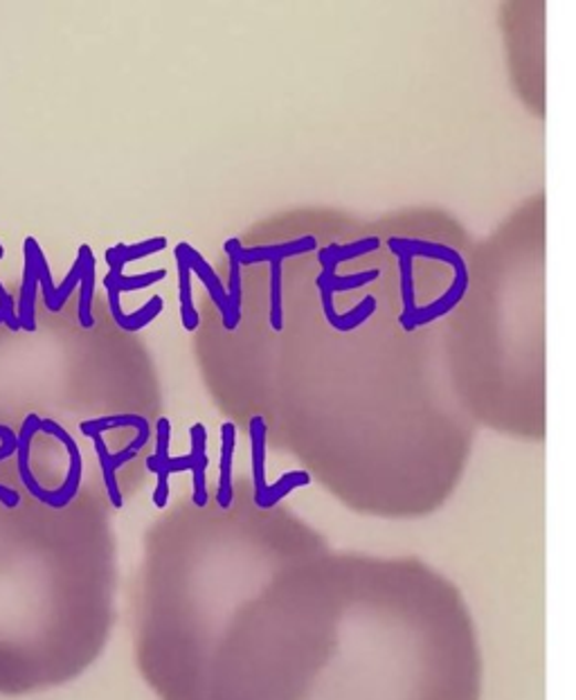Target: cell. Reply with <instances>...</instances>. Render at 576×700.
<instances>
[{
    "instance_id": "1",
    "label": "cell",
    "mask_w": 576,
    "mask_h": 700,
    "mask_svg": "<svg viewBox=\"0 0 576 700\" xmlns=\"http://www.w3.org/2000/svg\"><path fill=\"white\" fill-rule=\"evenodd\" d=\"M460 588L417 556L336 552L273 509L230 606L154 685L160 700H482Z\"/></svg>"
},
{
    "instance_id": "2",
    "label": "cell",
    "mask_w": 576,
    "mask_h": 700,
    "mask_svg": "<svg viewBox=\"0 0 576 700\" xmlns=\"http://www.w3.org/2000/svg\"><path fill=\"white\" fill-rule=\"evenodd\" d=\"M0 482V696L80 678L115 624L117 547L102 509Z\"/></svg>"
},
{
    "instance_id": "3",
    "label": "cell",
    "mask_w": 576,
    "mask_h": 700,
    "mask_svg": "<svg viewBox=\"0 0 576 700\" xmlns=\"http://www.w3.org/2000/svg\"><path fill=\"white\" fill-rule=\"evenodd\" d=\"M315 248H317V241L311 234L293 239V241L269 243V245H252V248H243V243L239 239H228L223 243V250L228 254V260H237L241 267L284 262V260L297 258V254H306V252H311Z\"/></svg>"
},
{
    "instance_id": "4",
    "label": "cell",
    "mask_w": 576,
    "mask_h": 700,
    "mask_svg": "<svg viewBox=\"0 0 576 700\" xmlns=\"http://www.w3.org/2000/svg\"><path fill=\"white\" fill-rule=\"evenodd\" d=\"M174 254L189 267L191 275L201 280V284L208 289V295L212 297V302L219 306L221 315L226 317L228 315V289L223 286L221 278L214 273V269L208 264L203 254L197 248H191L187 241H180L174 248Z\"/></svg>"
},
{
    "instance_id": "5",
    "label": "cell",
    "mask_w": 576,
    "mask_h": 700,
    "mask_svg": "<svg viewBox=\"0 0 576 700\" xmlns=\"http://www.w3.org/2000/svg\"><path fill=\"white\" fill-rule=\"evenodd\" d=\"M106 293H108V309H111L113 321L126 334L143 332L147 325H151L156 321V317L165 309V300L160 295H154L136 313H124L119 306V291H115L113 286H106Z\"/></svg>"
},
{
    "instance_id": "6",
    "label": "cell",
    "mask_w": 576,
    "mask_h": 700,
    "mask_svg": "<svg viewBox=\"0 0 576 700\" xmlns=\"http://www.w3.org/2000/svg\"><path fill=\"white\" fill-rule=\"evenodd\" d=\"M320 295H323V309H325V317L327 323L336 330V332H354L356 327H360L363 323H367L369 317L374 315L376 311V297L374 295H367L363 297L352 311L347 313H338L336 306H334V293L327 291V289H320Z\"/></svg>"
},
{
    "instance_id": "7",
    "label": "cell",
    "mask_w": 576,
    "mask_h": 700,
    "mask_svg": "<svg viewBox=\"0 0 576 700\" xmlns=\"http://www.w3.org/2000/svg\"><path fill=\"white\" fill-rule=\"evenodd\" d=\"M77 258L82 260V282H80V309H77V317L80 325L84 330H93L95 327V315H93V297H95V254L93 248L88 243L80 245Z\"/></svg>"
},
{
    "instance_id": "8",
    "label": "cell",
    "mask_w": 576,
    "mask_h": 700,
    "mask_svg": "<svg viewBox=\"0 0 576 700\" xmlns=\"http://www.w3.org/2000/svg\"><path fill=\"white\" fill-rule=\"evenodd\" d=\"M23 250L32 254V260H34V264H36V275H39V286H41V291H43L45 309H48L50 313H59L63 306H66L69 297L59 291V286L52 284L50 264H48V260H45V252L41 250V245H39V241H36L34 237H28V239H25Z\"/></svg>"
},
{
    "instance_id": "9",
    "label": "cell",
    "mask_w": 576,
    "mask_h": 700,
    "mask_svg": "<svg viewBox=\"0 0 576 700\" xmlns=\"http://www.w3.org/2000/svg\"><path fill=\"white\" fill-rule=\"evenodd\" d=\"M167 243H169V241H167L165 237L145 239V241H138V243H134V245L117 243V245H113V248H108V250H106L104 260H106L108 269H122V271H124V267H126V264H132V262H138V260H147V258H151V254H156V252L165 250V248H167Z\"/></svg>"
},
{
    "instance_id": "10",
    "label": "cell",
    "mask_w": 576,
    "mask_h": 700,
    "mask_svg": "<svg viewBox=\"0 0 576 700\" xmlns=\"http://www.w3.org/2000/svg\"><path fill=\"white\" fill-rule=\"evenodd\" d=\"M25 252V250H23ZM36 289H39V275L32 254L25 252V267H23V284H21V300H19V325L23 332H36Z\"/></svg>"
},
{
    "instance_id": "11",
    "label": "cell",
    "mask_w": 576,
    "mask_h": 700,
    "mask_svg": "<svg viewBox=\"0 0 576 700\" xmlns=\"http://www.w3.org/2000/svg\"><path fill=\"white\" fill-rule=\"evenodd\" d=\"M380 241L376 237H365V239H358V241H352V243H332L327 248H323L317 252V262L323 264V269H338L343 262H349V260H358L363 258V254H369L374 250H378Z\"/></svg>"
},
{
    "instance_id": "12",
    "label": "cell",
    "mask_w": 576,
    "mask_h": 700,
    "mask_svg": "<svg viewBox=\"0 0 576 700\" xmlns=\"http://www.w3.org/2000/svg\"><path fill=\"white\" fill-rule=\"evenodd\" d=\"M176 267H178V293H180V317H182V327L185 332H197L201 325V317L195 309V297H191V271L189 267L176 258Z\"/></svg>"
},
{
    "instance_id": "13",
    "label": "cell",
    "mask_w": 576,
    "mask_h": 700,
    "mask_svg": "<svg viewBox=\"0 0 576 700\" xmlns=\"http://www.w3.org/2000/svg\"><path fill=\"white\" fill-rule=\"evenodd\" d=\"M167 278L165 269L151 271V273H143V275H124L122 269H108L106 278H104V286H113L119 293H132V291H143L149 289L158 282H163Z\"/></svg>"
},
{
    "instance_id": "14",
    "label": "cell",
    "mask_w": 576,
    "mask_h": 700,
    "mask_svg": "<svg viewBox=\"0 0 576 700\" xmlns=\"http://www.w3.org/2000/svg\"><path fill=\"white\" fill-rule=\"evenodd\" d=\"M378 275L380 271L376 269L358 273V275H338L336 269H323V273L317 275V289H327L332 293H345V291H354V289L371 284Z\"/></svg>"
},
{
    "instance_id": "15",
    "label": "cell",
    "mask_w": 576,
    "mask_h": 700,
    "mask_svg": "<svg viewBox=\"0 0 576 700\" xmlns=\"http://www.w3.org/2000/svg\"><path fill=\"white\" fill-rule=\"evenodd\" d=\"M241 264L230 260V282H228V315L223 317V327L234 332L241 321Z\"/></svg>"
},
{
    "instance_id": "16",
    "label": "cell",
    "mask_w": 576,
    "mask_h": 700,
    "mask_svg": "<svg viewBox=\"0 0 576 700\" xmlns=\"http://www.w3.org/2000/svg\"><path fill=\"white\" fill-rule=\"evenodd\" d=\"M282 269L284 262L271 264V327L273 332H284V297H282Z\"/></svg>"
},
{
    "instance_id": "17",
    "label": "cell",
    "mask_w": 576,
    "mask_h": 700,
    "mask_svg": "<svg viewBox=\"0 0 576 700\" xmlns=\"http://www.w3.org/2000/svg\"><path fill=\"white\" fill-rule=\"evenodd\" d=\"M0 325H8L10 332H21L19 325V313L14 309V300L8 293V289L0 282Z\"/></svg>"
},
{
    "instance_id": "18",
    "label": "cell",
    "mask_w": 576,
    "mask_h": 700,
    "mask_svg": "<svg viewBox=\"0 0 576 700\" xmlns=\"http://www.w3.org/2000/svg\"><path fill=\"white\" fill-rule=\"evenodd\" d=\"M3 258H6V248H3V245H0V260H3Z\"/></svg>"
}]
</instances>
